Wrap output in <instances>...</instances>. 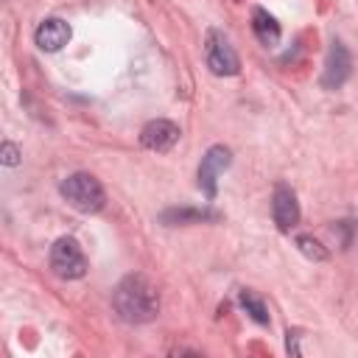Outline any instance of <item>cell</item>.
Here are the masks:
<instances>
[{
  "mask_svg": "<svg viewBox=\"0 0 358 358\" xmlns=\"http://www.w3.org/2000/svg\"><path fill=\"white\" fill-rule=\"evenodd\" d=\"M252 31H255L260 45H266V48L280 45V25H277V20L266 8H260V6L252 8Z\"/></svg>",
  "mask_w": 358,
  "mask_h": 358,
  "instance_id": "obj_11",
  "label": "cell"
},
{
  "mask_svg": "<svg viewBox=\"0 0 358 358\" xmlns=\"http://www.w3.org/2000/svg\"><path fill=\"white\" fill-rule=\"evenodd\" d=\"M179 126L173 123V120H151V123H145L143 126V131H140V143L148 148V151H157V154H165V151H171L176 143H179Z\"/></svg>",
  "mask_w": 358,
  "mask_h": 358,
  "instance_id": "obj_8",
  "label": "cell"
},
{
  "mask_svg": "<svg viewBox=\"0 0 358 358\" xmlns=\"http://www.w3.org/2000/svg\"><path fill=\"white\" fill-rule=\"evenodd\" d=\"M59 193H62V199H64L73 210H78V213H98V210L103 207V201H106L101 182H98L92 173H84V171L70 173V176L59 185Z\"/></svg>",
  "mask_w": 358,
  "mask_h": 358,
  "instance_id": "obj_2",
  "label": "cell"
},
{
  "mask_svg": "<svg viewBox=\"0 0 358 358\" xmlns=\"http://www.w3.org/2000/svg\"><path fill=\"white\" fill-rule=\"evenodd\" d=\"M232 162V151L227 145H210L199 162V187L204 190L207 199H215L218 190V176L229 168Z\"/></svg>",
  "mask_w": 358,
  "mask_h": 358,
  "instance_id": "obj_5",
  "label": "cell"
},
{
  "mask_svg": "<svg viewBox=\"0 0 358 358\" xmlns=\"http://www.w3.org/2000/svg\"><path fill=\"white\" fill-rule=\"evenodd\" d=\"M350 73H352V56H350V50L341 39H333L330 50H327L324 73H322V87L324 90H338V87H344Z\"/></svg>",
  "mask_w": 358,
  "mask_h": 358,
  "instance_id": "obj_6",
  "label": "cell"
},
{
  "mask_svg": "<svg viewBox=\"0 0 358 358\" xmlns=\"http://www.w3.org/2000/svg\"><path fill=\"white\" fill-rule=\"evenodd\" d=\"M296 249L308 257V260H316V263H322V260H327L330 255H327V249L313 238V235H299L296 238Z\"/></svg>",
  "mask_w": 358,
  "mask_h": 358,
  "instance_id": "obj_13",
  "label": "cell"
},
{
  "mask_svg": "<svg viewBox=\"0 0 358 358\" xmlns=\"http://www.w3.org/2000/svg\"><path fill=\"white\" fill-rule=\"evenodd\" d=\"M238 299H241V305H243V310L257 322V324H268V308H266V302L255 294V291H249V288H243L241 294H238Z\"/></svg>",
  "mask_w": 358,
  "mask_h": 358,
  "instance_id": "obj_12",
  "label": "cell"
},
{
  "mask_svg": "<svg viewBox=\"0 0 358 358\" xmlns=\"http://www.w3.org/2000/svg\"><path fill=\"white\" fill-rule=\"evenodd\" d=\"M204 59L215 76H238V70H241V59L229 42V36L218 28H210L204 36Z\"/></svg>",
  "mask_w": 358,
  "mask_h": 358,
  "instance_id": "obj_3",
  "label": "cell"
},
{
  "mask_svg": "<svg viewBox=\"0 0 358 358\" xmlns=\"http://www.w3.org/2000/svg\"><path fill=\"white\" fill-rule=\"evenodd\" d=\"M112 308L126 324L151 322L159 313V291L145 274H126L112 291Z\"/></svg>",
  "mask_w": 358,
  "mask_h": 358,
  "instance_id": "obj_1",
  "label": "cell"
},
{
  "mask_svg": "<svg viewBox=\"0 0 358 358\" xmlns=\"http://www.w3.org/2000/svg\"><path fill=\"white\" fill-rule=\"evenodd\" d=\"M271 218L280 232H291L299 224V201H296V193L285 182H280L271 193Z\"/></svg>",
  "mask_w": 358,
  "mask_h": 358,
  "instance_id": "obj_7",
  "label": "cell"
},
{
  "mask_svg": "<svg viewBox=\"0 0 358 358\" xmlns=\"http://www.w3.org/2000/svg\"><path fill=\"white\" fill-rule=\"evenodd\" d=\"M221 215L215 210H196V207H171L159 213V221L165 227H179V224H201V221H218Z\"/></svg>",
  "mask_w": 358,
  "mask_h": 358,
  "instance_id": "obj_10",
  "label": "cell"
},
{
  "mask_svg": "<svg viewBox=\"0 0 358 358\" xmlns=\"http://www.w3.org/2000/svg\"><path fill=\"white\" fill-rule=\"evenodd\" d=\"M50 268L62 280H81L87 274V257L73 238H59L50 246Z\"/></svg>",
  "mask_w": 358,
  "mask_h": 358,
  "instance_id": "obj_4",
  "label": "cell"
},
{
  "mask_svg": "<svg viewBox=\"0 0 358 358\" xmlns=\"http://www.w3.org/2000/svg\"><path fill=\"white\" fill-rule=\"evenodd\" d=\"M0 165H8V168H14V165H20V148L14 145V143H0Z\"/></svg>",
  "mask_w": 358,
  "mask_h": 358,
  "instance_id": "obj_14",
  "label": "cell"
},
{
  "mask_svg": "<svg viewBox=\"0 0 358 358\" xmlns=\"http://www.w3.org/2000/svg\"><path fill=\"white\" fill-rule=\"evenodd\" d=\"M34 39H36L39 50L56 53V50H62V48L70 42V25H67L64 20H59V17H50V20H45V22H39Z\"/></svg>",
  "mask_w": 358,
  "mask_h": 358,
  "instance_id": "obj_9",
  "label": "cell"
}]
</instances>
